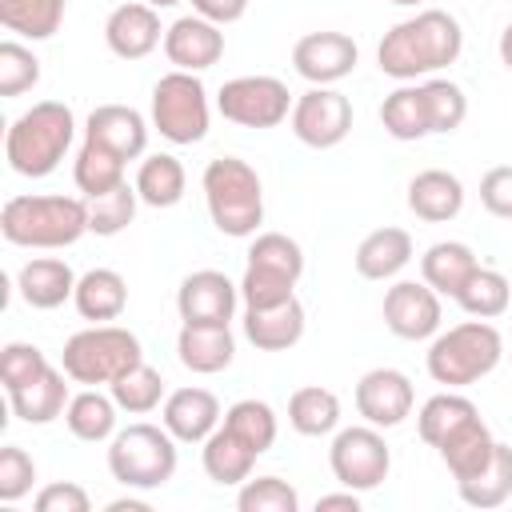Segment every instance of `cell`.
<instances>
[{
	"instance_id": "10",
	"label": "cell",
	"mask_w": 512,
	"mask_h": 512,
	"mask_svg": "<svg viewBox=\"0 0 512 512\" xmlns=\"http://www.w3.org/2000/svg\"><path fill=\"white\" fill-rule=\"evenodd\" d=\"M328 468L340 480V488H352V492L380 488L392 472V448L384 440V428L376 424L336 428L332 448H328Z\"/></svg>"
},
{
	"instance_id": "26",
	"label": "cell",
	"mask_w": 512,
	"mask_h": 512,
	"mask_svg": "<svg viewBox=\"0 0 512 512\" xmlns=\"http://www.w3.org/2000/svg\"><path fill=\"white\" fill-rule=\"evenodd\" d=\"M68 400H72V392H68V372H64V368H52V364H48L32 384L8 392V404H12L16 420L36 424V428L60 420L64 408H68Z\"/></svg>"
},
{
	"instance_id": "43",
	"label": "cell",
	"mask_w": 512,
	"mask_h": 512,
	"mask_svg": "<svg viewBox=\"0 0 512 512\" xmlns=\"http://www.w3.org/2000/svg\"><path fill=\"white\" fill-rule=\"evenodd\" d=\"M424 100H428V116H432V136L456 132L468 116V96L456 80H444V76L424 80Z\"/></svg>"
},
{
	"instance_id": "1",
	"label": "cell",
	"mask_w": 512,
	"mask_h": 512,
	"mask_svg": "<svg viewBox=\"0 0 512 512\" xmlns=\"http://www.w3.org/2000/svg\"><path fill=\"white\" fill-rule=\"evenodd\" d=\"M464 52V28L444 8H420L416 16L392 24L376 44V64L384 76L408 84L456 64Z\"/></svg>"
},
{
	"instance_id": "13",
	"label": "cell",
	"mask_w": 512,
	"mask_h": 512,
	"mask_svg": "<svg viewBox=\"0 0 512 512\" xmlns=\"http://www.w3.org/2000/svg\"><path fill=\"white\" fill-rule=\"evenodd\" d=\"M384 324L392 336L400 340H432L440 332L444 308H440V292H432L424 280H396L384 292Z\"/></svg>"
},
{
	"instance_id": "22",
	"label": "cell",
	"mask_w": 512,
	"mask_h": 512,
	"mask_svg": "<svg viewBox=\"0 0 512 512\" xmlns=\"http://www.w3.org/2000/svg\"><path fill=\"white\" fill-rule=\"evenodd\" d=\"M240 324H244V336H248L252 348H260V352H288V348L300 344L308 316H304V304L296 296H288V300L268 304V308H244Z\"/></svg>"
},
{
	"instance_id": "7",
	"label": "cell",
	"mask_w": 512,
	"mask_h": 512,
	"mask_svg": "<svg viewBox=\"0 0 512 512\" xmlns=\"http://www.w3.org/2000/svg\"><path fill=\"white\" fill-rule=\"evenodd\" d=\"M140 360H144L140 336L128 332V328H120V324L80 328V332H72L64 340V352H60V368L68 372L72 384H84V388L112 384L116 376H124Z\"/></svg>"
},
{
	"instance_id": "55",
	"label": "cell",
	"mask_w": 512,
	"mask_h": 512,
	"mask_svg": "<svg viewBox=\"0 0 512 512\" xmlns=\"http://www.w3.org/2000/svg\"><path fill=\"white\" fill-rule=\"evenodd\" d=\"M388 4H404V8H416V4H424V0H388Z\"/></svg>"
},
{
	"instance_id": "23",
	"label": "cell",
	"mask_w": 512,
	"mask_h": 512,
	"mask_svg": "<svg viewBox=\"0 0 512 512\" xmlns=\"http://www.w3.org/2000/svg\"><path fill=\"white\" fill-rule=\"evenodd\" d=\"M408 212L424 224H448L464 212V184L448 168H424L408 180Z\"/></svg>"
},
{
	"instance_id": "27",
	"label": "cell",
	"mask_w": 512,
	"mask_h": 512,
	"mask_svg": "<svg viewBox=\"0 0 512 512\" xmlns=\"http://www.w3.org/2000/svg\"><path fill=\"white\" fill-rule=\"evenodd\" d=\"M408 260H412V236L404 228H392V224L368 232L352 256V264L364 280H392L408 268Z\"/></svg>"
},
{
	"instance_id": "50",
	"label": "cell",
	"mask_w": 512,
	"mask_h": 512,
	"mask_svg": "<svg viewBox=\"0 0 512 512\" xmlns=\"http://www.w3.org/2000/svg\"><path fill=\"white\" fill-rule=\"evenodd\" d=\"M192 12L224 28V24H236L248 12V0H192Z\"/></svg>"
},
{
	"instance_id": "49",
	"label": "cell",
	"mask_w": 512,
	"mask_h": 512,
	"mask_svg": "<svg viewBox=\"0 0 512 512\" xmlns=\"http://www.w3.org/2000/svg\"><path fill=\"white\" fill-rule=\"evenodd\" d=\"M32 504H36V512H88V508H92L88 492H84L80 484H72V480L44 484Z\"/></svg>"
},
{
	"instance_id": "5",
	"label": "cell",
	"mask_w": 512,
	"mask_h": 512,
	"mask_svg": "<svg viewBox=\"0 0 512 512\" xmlns=\"http://www.w3.org/2000/svg\"><path fill=\"white\" fill-rule=\"evenodd\" d=\"M504 360V336L492 320H464V324H452L448 332H436L428 352H424V364H428V376L444 388H468L484 376H492Z\"/></svg>"
},
{
	"instance_id": "4",
	"label": "cell",
	"mask_w": 512,
	"mask_h": 512,
	"mask_svg": "<svg viewBox=\"0 0 512 512\" xmlns=\"http://www.w3.org/2000/svg\"><path fill=\"white\" fill-rule=\"evenodd\" d=\"M0 232L16 248H72L88 232V200L80 196H8L0 208Z\"/></svg>"
},
{
	"instance_id": "12",
	"label": "cell",
	"mask_w": 512,
	"mask_h": 512,
	"mask_svg": "<svg viewBox=\"0 0 512 512\" xmlns=\"http://www.w3.org/2000/svg\"><path fill=\"white\" fill-rule=\"evenodd\" d=\"M288 128H292V136L300 144H308L316 152L320 148H336L352 132V100L332 84H312L308 92L296 96Z\"/></svg>"
},
{
	"instance_id": "3",
	"label": "cell",
	"mask_w": 512,
	"mask_h": 512,
	"mask_svg": "<svg viewBox=\"0 0 512 512\" xmlns=\"http://www.w3.org/2000/svg\"><path fill=\"white\" fill-rule=\"evenodd\" d=\"M200 192H204L208 220L220 236L244 240V236H256V228L264 224V184L248 160L240 156L208 160L200 176Z\"/></svg>"
},
{
	"instance_id": "36",
	"label": "cell",
	"mask_w": 512,
	"mask_h": 512,
	"mask_svg": "<svg viewBox=\"0 0 512 512\" xmlns=\"http://www.w3.org/2000/svg\"><path fill=\"white\" fill-rule=\"evenodd\" d=\"M68 0H0V24L24 40H52L64 24Z\"/></svg>"
},
{
	"instance_id": "17",
	"label": "cell",
	"mask_w": 512,
	"mask_h": 512,
	"mask_svg": "<svg viewBox=\"0 0 512 512\" xmlns=\"http://www.w3.org/2000/svg\"><path fill=\"white\" fill-rule=\"evenodd\" d=\"M104 44L112 56L120 60H144L164 44V28H160V8L144 4V0H128L116 4L104 20Z\"/></svg>"
},
{
	"instance_id": "29",
	"label": "cell",
	"mask_w": 512,
	"mask_h": 512,
	"mask_svg": "<svg viewBox=\"0 0 512 512\" xmlns=\"http://www.w3.org/2000/svg\"><path fill=\"white\" fill-rule=\"evenodd\" d=\"M72 304L84 320L92 324H112L124 316L128 308V284L116 268H88L80 280H76V292H72Z\"/></svg>"
},
{
	"instance_id": "41",
	"label": "cell",
	"mask_w": 512,
	"mask_h": 512,
	"mask_svg": "<svg viewBox=\"0 0 512 512\" xmlns=\"http://www.w3.org/2000/svg\"><path fill=\"white\" fill-rule=\"evenodd\" d=\"M108 392H112V400L120 404V412H128V416H148L152 408H160L164 404V376L152 368V364H136V368H128L124 376H116L112 384H108Z\"/></svg>"
},
{
	"instance_id": "37",
	"label": "cell",
	"mask_w": 512,
	"mask_h": 512,
	"mask_svg": "<svg viewBox=\"0 0 512 512\" xmlns=\"http://www.w3.org/2000/svg\"><path fill=\"white\" fill-rule=\"evenodd\" d=\"M124 164H128V160H120L116 152H108V148L84 140L80 152H76V160H72V180H76V188L84 192V200H92V196L112 192L116 184H124Z\"/></svg>"
},
{
	"instance_id": "15",
	"label": "cell",
	"mask_w": 512,
	"mask_h": 512,
	"mask_svg": "<svg viewBox=\"0 0 512 512\" xmlns=\"http://www.w3.org/2000/svg\"><path fill=\"white\" fill-rule=\"evenodd\" d=\"M240 304V284L216 268L188 272L176 288V312L184 324H232Z\"/></svg>"
},
{
	"instance_id": "9",
	"label": "cell",
	"mask_w": 512,
	"mask_h": 512,
	"mask_svg": "<svg viewBox=\"0 0 512 512\" xmlns=\"http://www.w3.org/2000/svg\"><path fill=\"white\" fill-rule=\"evenodd\" d=\"M212 124V104L200 72H164L152 84V128L168 144H200Z\"/></svg>"
},
{
	"instance_id": "48",
	"label": "cell",
	"mask_w": 512,
	"mask_h": 512,
	"mask_svg": "<svg viewBox=\"0 0 512 512\" xmlns=\"http://www.w3.org/2000/svg\"><path fill=\"white\" fill-rule=\"evenodd\" d=\"M480 204L496 220H512V164H496L480 176Z\"/></svg>"
},
{
	"instance_id": "6",
	"label": "cell",
	"mask_w": 512,
	"mask_h": 512,
	"mask_svg": "<svg viewBox=\"0 0 512 512\" xmlns=\"http://www.w3.org/2000/svg\"><path fill=\"white\" fill-rule=\"evenodd\" d=\"M176 436L164 424H128L116 428V436L108 440V472L116 484L132 488V492H152L164 488L176 476L180 452H176Z\"/></svg>"
},
{
	"instance_id": "53",
	"label": "cell",
	"mask_w": 512,
	"mask_h": 512,
	"mask_svg": "<svg viewBox=\"0 0 512 512\" xmlns=\"http://www.w3.org/2000/svg\"><path fill=\"white\" fill-rule=\"evenodd\" d=\"M496 52H500V64L512 72V20L504 24V32H500V44H496Z\"/></svg>"
},
{
	"instance_id": "46",
	"label": "cell",
	"mask_w": 512,
	"mask_h": 512,
	"mask_svg": "<svg viewBox=\"0 0 512 512\" xmlns=\"http://www.w3.org/2000/svg\"><path fill=\"white\" fill-rule=\"evenodd\" d=\"M44 368H48V356L36 344L12 340V344L0 348V380H4V392H16V388L32 384Z\"/></svg>"
},
{
	"instance_id": "51",
	"label": "cell",
	"mask_w": 512,
	"mask_h": 512,
	"mask_svg": "<svg viewBox=\"0 0 512 512\" xmlns=\"http://www.w3.org/2000/svg\"><path fill=\"white\" fill-rule=\"evenodd\" d=\"M316 512H360V492H352V488L328 492L316 500Z\"/></svg>"
},
{
	"instance_id": "42",
	"label": "cell",
	"mask_w": 512,
	"mask_h": 512,
	"mask_svg": "<svg viewBox=\"0 0 512 512\" xmlns=\"http://www.w3.org/2000/svg\"><path fill=\"white\" fill-rule=\"evenodd\" d=\"M136 208H140V192L136 184H116L112 192H100L88 200V232L96 236H120L132 220H136Z\"/></svg>"
},
{
	"instance_id": "16",
	"label": "cell",
	"mask_w": 512,
	"mask_h": 512,
	"mask_svg": "<svg viewBox=\"0 0 512 512\" xmlns=\"http://www.w3.org/2000/svg\"><path fill=\"white\" fill-rule=\"evenodd\" d=\"M412 404L416 388L400 368H368L356 380V412L364 416V424L396 428L412 416Z\"/></svg>"
},
{
	"instance_id": "38",
	"label": "cell",
	"mask_w": 512,
	"mask_h": 512,
	"mask_svg": "<svg viewBox=\"0 0 512 512\" xmlns=\"http://www.w3.org/2000/svg\"><path fill=\"white\" fill-rule=\"evenodd\" d=\"M480 408L468 400V396H460L456 388H448V392H436V396H428L424 404H420V412H416V432H420V440L428 444V448H436L456 424H464L468 416H476Z\"/></svg>"
},
{
	"instance_id": "40",
	"label": "cell",
	"mask_w": 512,
	"mask_h": 512,
	"mask_svg": "<svg viewBox=\"0 0 512 512\" xmlns=\"http://www.w3.org/2000/svg\"><path fill=\"white\" fill-rule=\"evenodd\" d=\"M224 428H232L252 452H268L272 444H276V432H280V420H276V408L268 404V400H236L228 412H224V420H220Z\"/></svg>"
},
{
	"instance_id": "44",
	"label": "cell",
	"mask_w": 512,
	"mask_h": 512,
	"mask_svg": "<svg viewBox=\"0 0 512 512\" xmlns=\"http://www.w3.org/2000/svg\"><path fill=\"white\" fill-rule=\"evenodd\" d=\"M240 512H300V492L280 476H248L236 492Z\"/></svg>"
},
{
	"instance_id": "11",
	"label": "cell",
	"mask_w": 512,
	"mask_h": 512,
	"mask_svg": "<svg viewBox=\"0 0 512 512\" xmlns=\"http://www.w3.org/2000/svg\"><path fill=\"white\" fill-rule=\"evenodd\" d=\"M292 92L280 76H232L216 92V112L240 128H276L292 116Z\"/></svg>"
},
{
	"instance_id": "47",
	"label": "cell",
	"mask_w": 512,
	"mask_h": 512,
	"mask_svg": "<svg viewBox=\"0 0 512 512\" xmlns=\"http://www.w3.org/2000/svg\"><path fill=\"white\" fill-rule=\"evenodd\" d=\"M32 484H36V460L20 444H4L0 448V500L16 504L32 492Z\"/></svg>"
},
{
	"instance_id": "54",
	"label": "cell",
	"mask_w": 512,
	"mask_h": 512,
	"mask_svg": "<svg viewBox=\"0 0 512 512\" xmlns=\"http://www.w3.org/2000/svg\"><path fill=\"white\" fill-rule=\"evenodd\" d=\"M144 4H152V8H172V4H180V0H144Z\"/></svg>"
},
{
	"instance_id": "35",
	"label": "cell",
	"mask_w": 512,
	"mask_h": 512,
	"mask_svg": "<svg viewBox=\"0 0 512 512\" xmlns=\"http://www.w3.org/2000/svg\"><path fill=\"white\" fill-rule=\"evenodd\" d=\"M456 492L468 508H500L504 500H512V444L496 440L492 460L472 480H460Z\"/></svg>"
},
{
	"instance_id": "14",
	"label": "cell",
	"mask_w": 512,
	"mask_h": 512,
	"mask_svg": "<svg viewBox=\"0 0 512 512\" xmlns=\"http://www.w3.org/2000/svg\"><path fill=\"white\" fill-rule=\"evenodd\" d=\"M360 64V48L348 32H304L292 44V68L308 80V84H340L344 76H352Z\"/></svg>"
},
{
	"instance_id": "33",
	"label": "cell",
	"mask_w": 512,
	"mask_h": 512,
	"mask_svg": "<svg viewBox=\"0 0 512 512\" xmlns=\"http://www.w3.org/2000/svg\"><path fill=\"white\" fill-rule=\"evenodd\" d=\"M116 412H120V404L112 400V392L104 396L100 388H84V392H76V396L68 400L64 424H68V432H72L76 440H84V444H104V440L116 436Z\"/></svg>"
},
{
	"instance_id": "30",
	"label": "cell",
	"mask_w": 512,
	"mask_h": 512,
	"mask_svg": "<svg viewBox=\"0 0 512 512\" xmlns=\"http://www.w3.org/2000/svg\"><path fill=\"white\" fill-rule=\"evenodd\" d=\"M256 456H260V452H252V448H248L232 428H224V424L200 444L204 476H208L212 484H220V488H240V484L252 476Z\"/></svg>"
},
{
	"instance_id": "28",
	"label": "cell",
	"mask_w": 512,
	"mask_h": 512,
	"mask_svg": "<svg viewBox=\"0 0 512 512\" xmlns=\"http://www.w3.org/2000/svg\"><path fill=\"white\" fill-rule=\"evenodd\" d=\"M480 268L476 252L464 240H436L432 248H424L420 256V280L440 292V296H460V288L468 284V276Z\"/></svg>"
},
{
	"instance_id": "52",
	"label": "cell",
	"mask_w": 512,
	"mask_h": 512,
	"mask_svg": "<svg viewBox=\"0 0 512 512\" xmlns=\"http://www.w3.org/2000/svg\"><path fill=\"white\" fill-rule=\"evenodd\" d=\"M108 512H152V504L136 496H120V500H108Z\"/></svg>"
},
{
	"instance_id": "21",
	"label": "cell",
	"mask_w": 512,
	"mask_h": 512,
	"mask_svg": "<svg viewBox=\"0 0 512 512\" xmlns=\"http://www.w3.org/2000/svg\"><path fill=\"white\" fill-rule=\"evenodd\" d=\"M76 280H80V276L72 272L68 260H60V256H32V260H24L20 272H16V292H20V300H24L28 308L52 312V308H60L64 300H72Z\"/></svg>"
},
{
	"instance_id": "24",
	"label": "cell",
	"mask_w": 512,
	"mask_h": 512,
	"mask_svg": "<svg viewBox=\"0 0 512 512\" xmlns=\"http://www.w3.org/2000/svg\"><path fill=\"white\" fill-rule=\"evenodd\" d=\"M176 356L196 376H216L236 360V336L228 324H180Z\"/></svg>"
},
{
	"instance_id": "31",
	"label": "cell",
	"mask_w": 512,
	"mask_h": 512,
	"mask_svg": "<svg viewBox=\"0 0 512 512\" xmlns=\"http://www.w3.org/2000/svg\"><path fill=\"white\" fill-rule=\"evenodd\" d=\"M380 124L392 140H424L432 136V116H428V100H424V84H400L384 96L380 104Z\"/></svg>"
},
{
	"instance_id": "39",
	"label": "cell",
	"mask_w": 512,
	"mask_h": 512,
	"mask_svg": "<svg viewBox=\"0 0 512 512\" xmlns=\"http://www.w3.org/2000/svg\"><path fill=\"white\" fill-rule=\"evenodd\" d=\"M456 304H460L468 316H476V320H496V316H504L508 304H512V284H508V276L496 272V268H476V272L468 276V284L460 288Z\"/></svg>"
},
{
	"instance_id": "2",
	"label": "cell",
	"mask_w": 512,
	"mask_h": 512,
	"mask_svg": "<svg viewBox=\"0 0 512 512\" xmlns=\"http://www.w3.org/2000/svg\"><path fill=\"white\" fill-rule=\"evenodd\" d=\"M76 140V116L64 100H40L20 112L4 132V160L16 176L40 180L60 168Z\"/></svg>"
},
{
	"instance_id": "8",
	"label": "cell",
	"mask_w": 512,
	"mask_h": 512,
	"mask_svg": "<svg viewBox=\"0 0 512 512\" xmlns=\"http://www.w3.org/2000/svg\"><path fill=\"white\" fill-rule=\"evenodd\" d=\"M304 276V248L284 232H256L248 244V264L240 276V300L244 308H268L288 296H296V284Z\"/></svg>"
},
{
	"instance_id": "34",
	"label": "cell",
	"mask_w": 512,
	"mask_h": 512,
	"mask_svg": "<svg viewBox=\"0 0 512 512\" xmlns=\"http://www.w3.org/2000/svg\"><path fill=\"white\" fill-rule=\"evenodd\" d=\"M288 424L300 436H332L340 428V396L320 384H304L288 396Z\"/></svg>"
},
{
	"instance_id": "20",
	"label": "cell",
	"mask_w": 512,
	"mask_h": 512,
	"mask_svg": "<svg viewBox=\"0 0 512 512\" xmlns=\"http://www.w3.org/2000/svg\"><path fill=\"white\" fill-rule=\"evenodd\" d=\"M224 412H220V400L208 392V388H176L164 396L160 404V424L180 440V444H204L216 428H220Z\"/></svg>"
},
{
	"instance_id": "32",
	"label": "cell",
	"mask_w": 512,
	"mask_h": 512,
	"mask_svg": "<svg viewBox=\"0 0 512 512\" xmlns=\"http://www.w3.org/2000/svg\"><path fill=\"white\" fill-rule=\"evenodd\" d=\"M184 188H188V172H184V164L172 152H152V156L140 160V168H136L140 204H148V208H176L184 200Z\"/></svg>"
},
{
	"instance_id": "45",
	"label": "cell",
	"mask_w": 512,
	"mask_h": 512,
	"mask_svg": "<svg viewBox=\"0 0 512 512\" xmlns=\"http://www.w3.org/2000/svg\"><path fill=\"white\" fill-rule=\"evenodd\" d=\"M36 84H40L36 52L28 44H20V40H4L0 44V96L12 100V96H20V92H28Z\"/></svg>"
},
{
	"instance_id": "19",
	"label": "cell",
	"mask_w": 512,
	"mask_h": 512,
	"mask_svg": "<svg viewBox=\"0 0 512 512\" xmlns=\"http://www.w3.org/2000/svg\"><path fill=\"white\" fill-rule=\"evenodd\" d=\"M84 140L116 152L120 160H140L148 148V120L132 104H96L84 120Z\"/></svg>"
},
{
	"instance_id": "25",
	"label": "cell",
	"mask_w": 512,
	"mask_h": 512,
	"mask_svg": "<svg viewBox=\"0 0 512 512\" xmlns=\"http://www.w3.org/2000/svg\"><path fill=\"white\" fill-rule=\"evenodd\" d=\"M492 452H496V436H492V428L480 420V412L468 416L464 424H456V428L436 444V456L444 460V468L452 472L456 484H460V480H472V476L492 460Z\"/></svg>"
},
{
	"instance_id": "18",
	"label": "cell",
	"mask_w": 512,
	"mask_h": 512,
	"mask_svg": "<svg viewBox=\"0 0 512 512\" xmlns=\"http://www.w3.org/2000/svg\"><path fill=\"white\" fill-rule=\"evenodd\" d=\"M164 56L180 72H208L224 56V32H220V24H212L196 12L180 16L164 28Z\"/></svg>"
}]
</instances>
